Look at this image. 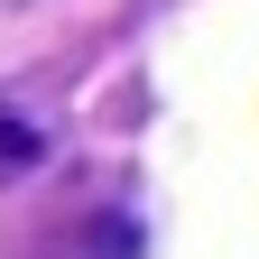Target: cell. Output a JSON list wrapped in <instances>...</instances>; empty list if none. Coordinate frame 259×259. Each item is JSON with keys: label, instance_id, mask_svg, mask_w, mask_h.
Masks as SVG:
<instances>
[{"label": "cell", "instance_id": "obj_1", "mask_svg": "<svg viewBox=\"0 0 259 259\" xmlns=\"http://www.w3.org/2000/svg\"><path fill=\"white\" fill-rule=\"evenodd\" d=\"M56 259H139V232L111 213V222H93L83 241H56Z\"/></svg>", "mask_w": 259, "mask_h": 259}, {"label": "cell", "instance_id": "obj_2", "mask_svg": "<svg viewBox=\"0 0 259 259\" xmlns=\"http://www.w3.org/2000/svg\"><path fill=\"white\" fill-rule=\"evenodd\" d=\"M37 157H47V139H37V130H28L19 111H0V185H19L28 167H37Z\"/></svg>", "mask_w": 259, "mask_h": 259}, {"label": "cell", "instance_id": "obj_3", "mask_svg": "<svg viewBox=\"0 0 259 259\" xmlns=\"http://www.w3.org/2000/svg\"><path fill=\"white\" fill-rule=\"evenodd\" d=\"M0 10H10V0H0Z\"/></svg>", "mask_w": 259, "mask_h": 259}]
</instances>
